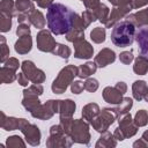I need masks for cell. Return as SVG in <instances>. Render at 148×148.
<instances>
[{
    "instance_id": "1",
    "label": "cell",
    "mask_w": 148,
    "mask_h": 148,
    "mask_svg": "<svg viewBox=\"0 0 148 148\" xmlns=\"http://www.w3.org/2000/svg\"><path fill=\"white\" fill-rule=\"evenodd\" d=\"M75 12L62 3L56 2L47 8L46 22L53 35H66L73 28Z\"/></svg>"
},
{
    "instance_id": "2",
    "label": "cell",
    "mask_w": 148,
    "mask_h": 148,
    "mask_svg": "<svg viewBox=\"0 0 148 148\" xmlns=\"http://www.w3.org/2000/svg\"><path fill=\"white\" fill-rule=\"evenodd\" d=\"M135 25L130 21L118 22L111 31V42L118 47L131 46L135 39Z\"/></svg>"
},
{
    "instance_id": "3",
    "label": "cell",
    "mask_w": 148,
    "mask_h": 148,
    "mask_svg": "<svg viewBox=\"0 0 148 148\" xmlns=\"http://www.w3.org/2000/svg\"><path fill=\"white\" fill-rule=\"evenodd\" d=\"M77 76V67L74 65H67L60 69L57 77L51 84V89L54 94H64L73 82L74 77Z\"/></svg>"
},
{
    "instance_id": "4",
    "label": "cell",
    "mask_w": 148,
    "mask_h": 148,
    "mask_svg": "<svg viewBox=\"0 0 148 148\" xmlns=\"http://www.w3.org/2000/svg\"><path fill=\"white\" fill-rule=\"evenodd\" d=\"M68 136L72 139L74 143L80 145H89L90 142V132H89V123L84 119H73Z\"/></svg>"
},
{
    "instance_id": "5",
    "label": "cell",
    "mask_w": 148,
    "mask_h": 148,
    "mask_svg": "<svg viewBox=\"0 0 148 148\" xmlns=\"http://www.w3.org/2000/svg\"><path fill=\"white\" fill-rule=\"evenodd\" d=\"M74 142L64 132L60 124L52 125L50 127V135L46 140V147L49 148H69Z\"/></svg>"
},
{
    "instance_id": "6",
    "label": "cell",
    "mask_w": 148,
    "mask_h": 148,
    "mask_svg": "<svg viewBox=\"0 0 148 148\" xmlns=\"http://www.w3.org/2000/svg\"><path fill=\"white\" fill-rule=\"evenodd\" d=\"M117 118H118V114H117L114 108H104L92 119L90 125L92 126V128L96 132L103 133V132L109 130V127L114 123V120Z\"/></svg>"
},
{
    "instance_id": "7",
    "label": "cell",
    "mask_w": 148,
    "mask_h": 148,
    "mask_svg": "<svg viewBox=\"0 0 148 148\" xmlns=\"http://www.w3.org/2000/svg\"><path fill=\"white\" fill-rule=\"evenodd\" d=\"M59 104H60V99H49L44 104H40L38 108L31 111L30 114L32 118L47 120L52 118L56 113H59Z\"/></svg>"
},
{
    "instance_id": "8",
    "label": "cell",
    "mask_w": 148,
    "mask_h": 148,
    "mask_svg": "<svg viewBox=\"0 0 148 148\" xmlns=\"http://www.w3.org/2000/svg\"><path fill=\"white\" fill-rule=\"evenodd\" d=\"M21 69L25 74V76L29 79V81L32 82V83H39V84H42L45 81V79H46L45 73L42 69L37 68L36 65L31 60H24V61H22Z\"/></svg>"
},
{
    "instance_id": "9",
    "label": "cell",
    "mask_w": 148,
    "mask_h": 148,
    "mask_svg": "<svg viewBox=\"0 0 148 148\" xmlns=\"http://www.w3.org/2000/svg\"><path fill=\"white\" fill-rule=\"evenodd\" d=\"M37 49L42 52H51L54 50L57 42L52 36V32L46 29H40L36 36Z\"/></svg>"
},
{
    "instance_id": "10",
    "label": "cell",
    "mask_w": 148,
    "mask_h": 148,
    "mask_svg": "<svg viewBox=\"0 0 148 148\" xmlns=\"http://www.w3.org/2000/svg\"><path fill=\"white\" fill-rule=\"evenodd\" d=\"M118 127L123 132L125 139L134 136L138 133V130H139V127L134 124L133 118H132L130 112H126L124 114L118 116Z\"/></svg>"
},
{
    "instance_id": "11",
    "label": "cell",
    "mask_w": 148,
    "mask_h": 148,
    "mask_svg": "<svg viewBox=\"0 0 148 148\" xmlns=\"http://www.w3.org/2000/svg\"><path fill=\"white\" fill-rule=\"evenodd\" d=\"M20 131H21L22 134L24 135V139H25V141L28 142V145L36 147V146H38V145L40 143L42 133H40L39 128L37 127V125L27 121V123L22 126V128H21Z\"/></svg>"
},
{
    "instance_id": "12",
    "label": "cell",
    "mask_w": 148,
    "mask_h": 148,
    "mask_svg": "<svg viewBox=\"0 0 148 148\" xmlns=\"http://www.w3.org/2000/svg\"><path fill=\"white\" fill-rule=\"evenodd\" d=\"M132 10L130 3H126V5H123V6H117V7H113L110 12V15H109V18L105 23V28H113L118 22H120L121 18L126 17L130 12Z\"/></svg>"
},
{
    "instance_id": "13",
    "label": "cell",
    "mask_w": 148,
    "mask_h": 148,
    "mask_svg": "<svg viewBox=\"0 0 148 148\" xmlns=\"http://www.w3.org/2000/svg\"><path fill=\"white\" fill-rule=\"evenodd\" d=\"M74 45V57L77 59H90L94 56L92 45L84 38L73 43Z\"/></svg>"
},
{
    "instance_id": "14",
    "label": "cell",
    "mask_w": 148,
    "mask_h": 148,
    "mask_svg": "<svg viewBox=\"0 0 148 148\" xmlns=\"http://www.w3.org/2000/svg\"><path fill=\"white\" fill-rule=\"evenodd\" d=\"M28 120L24 118H16V117H7L3 111H1V128L5 131H15L21 130L22 126Z\"/></svg>"
},
{
    "instance_id": "15",
    "label": "cell",
    "mask_w": 148,
    "mask_h": 148,
    "mask_svg": "<svg viewBox=\"0 0 148 148\" xmlns=\"http://www.w3.org/2000/svg\"><path fill=\"white\" fill-rule=\"evenodd\" d=\"M114 60H116V53H114L113 50H111L109 47L102 49L97 53V56L95 57V59H94V61L96 62L97 67H99V68L106 67L108 65L114 62Z\"/></svg>"
},
{
    "instance_id": "16",
    "label": "cell",
    "mask_w": 148,
    "mask_h": 148,
    "mask_svg": "<svg viewBox=\"0 0 148 148\" xmlns=\"http://www.w3.org/2000/svg\"><path fill=\"white\" fill-rule=\"evenodd\" d=\"M123 95H124V94H121L116 87H110V86L105 87V88L103 89V92H102L103 99H104L106 103L112 104V105L119 104V103L123 101V98H124Z\"/></svg>"
},
{
    "instance_id": "17",
    "label": "cell",
    "mask_w": 148,
    "mask_h": 148,
    "mask_svg": "<svg viewBox=\"0 0 148 148\" xmlns=\"http://www.w3.org/2000/svg\"><path fill=\"white\" fill-rule=\"evenodd\" d=\"M125 20L133 23L135 25V28L146 27V25H148V8L141 9V10L133 13V14H128L125 17Z\"/></svg>"
},
{
    "instance_id": "18",
    "label": "cell",
    "mask_w": 148,
    "mask_h": 148,
    "mask_svg": "<svg viewBox=\"0 0 148 148\" xmlns=\"http://www.w3.org/2000/svg\"><path fill=\"white\" fill-rule=\"evenodd\" d=\"M135 40L142 56L148 58V27H142L135 34Z\"/></svg>"
},
{
    "instance_id": "19",
    "label": "cell",
    "mask_w": 148,
    "mask_h": 148,
    "mask_svg": "<svg viewBox=\"0 0 148 148\" xmlns=\"http://www.w3.org/2000/svg\"><path fill=\"white\" fill-rule=\"evenodd\" d=\"M32 49V38L30 35H25L22 37H18V39L15 42L14 50L18 54H27Z\"/></svg>"
},
{
    "instance_id": "20",
    "label": "cell",
    "mask_w": 148,
    "mask_h": 148,
    "mask_svg": "<svg viewBox=\"0 0 148 148\" xmlns=\"http://www.w3.org/2000/svg\"><path fill=\"white\" fill-rule=\"evenodd\" d=\"M75 110H76V104H75L74 101H72L69 98L60 99V104H59V116H60V118L73 117Z\"/></svg>"
},
{
    "instance_id": "21",
    "label": "cell",
    "mask_w": 148,
    "mask_h": 148,
    "mask_svg": "<svg viewBox=\"0 0 148 148\" xmlns=\"http://www.w3.org/2000/svg\"><path fill=\"white\" fill-rule=\"evenodd\" d=\"M23 92V99H22V105H23V108L27 110V111H29V112H31V111H34L36 108H38L42 103H40V101H39V96L38 95H35V94H31V92H27V91H22Z\"/></svg>"
},
{
    "instance_id": "22",
    "label": "cell",
    "mask_w": 148,
    "mask_h": 148,
    "mask_svg": "<svg viewBox=\"0 0 148 148\" xmlns=\"http://www.w3.org/2000/svg\"><path fill=\"white\" fill-rule=\"evenodd\" d=\"M116 146H117V140L114 139L113 133L111 134L109 131L101 133V136L95 145L96 148H112Z\"/></svg>"
},
{
    "instance_id": "23",
    "label": "cell",
    "mask_w": 148,
    "mask_h": 148,
    "mask_svg": "<svg viewBox=\"0 0 148 148\" xmlns=\"http://www.w3.org/2000/svg\"><path fill=\"white\" fill-rule=\"evenodd\" d=\"M148 91V84L146 81L143 80H136L133 82L132 84V94H133V97L134 99L136 101H142L146 92Z\"/></svg>"
},
{
    "instance_id": "24",
    "label": "cell",
    "mask_w": 148,
    "mask_h": 148,
    "mask_svg": "<svg viewBox=\"0 0 148 148\" xmlns=\"http://www.w3.org/2000/svg\"><path fill=\"white\" fill-rule=\"evenodd\" d=\"M99 111H101V109H99L98 104H96V103H88V104H86L82 108L81 114H82V118L86 121L91 123L92 119L99 113Z\"/></svg>"
},
{
    "instance_id": "25",
    "label": "cell",
    "mask_w": 148,
    "mask_h": 148,
    "mask_svg": "<svg viewBox=\"0 0 148 148\" xmlns=\"http://www.w3.org/2000/svg\"><path fill=\"white\" fill-rule=\"evenodd\" d=\"M97 71V65L94 61H87L83 65H80L77 67V76L80 79H87L90 77V75L95 74V72Z\"/></svg>"
},
{
    "instance_id": "26",
    "label": "cell",
    "mask_w": 148,
    "mask_h": 148,
    "mask_svg": "<svg viewBox=\"0 0 148 148\" xmlns=\"http://www.w3.org/2000/svg\"><path fill=\"white\" fill-rule=\"evenodd\" d=\"M133 72L138 75H145L148 73V58L145 56H139L134 60Z\"/></svg>"
},
{
    "instance_id": "27",
    "label": "cell",
    "mask_w": 148,
    "mask_h": 148,
    "mask_svg": "<svg viewBox=\"0 0 148 148\" xmlns=\"http://www.w3.org/2000/svg\"><path fill=\"white\" fill-rule=\"evenodd\" d=\"M29 18H30V23L37 28V29H44L45 27V17H44V14L40 12V10H37L36 8L29 14Z\"/></svg>"
},
{
    "instance_id": "28",
    "label": "cell",
    "mask_w": 148,
    "mask_h": 148,
    "mask_svg": "<svg viewBox=\"0 0 148 148\" xmlns=\"http://www.w3.org/2000/svg\"><path fill=\"white\" fill-rule=\"evenodd\" d=\"M0 79H1L2 83H13L15 80H17L16 71L3 65L0 68Z\"/></svg>"
},
{
    "instance_id": "29",
    "label": "cell",
    "mask_w": 148,
    "mask_h": 148,
    "mask_svg": "<svg viewBox=\"0 0 148 148\" xmlns=\"http://www.w3.org/2000/svg\"><path fill=\"white\" fill-rule=\"evenodd\" d=\"M94 13H95V15H96V18H97L102 24L105 25V23H106V21H108V18H109V15H110V9H109V7H108L106 5H104V3L101 2V3L94 9Z\"/></svg>"
},
{
    "instance_id": "30",
    "label": "cell",
    "mask_w": 148,
    "mask_h": 148,
    "mask_svg": "<svg viewBox=\"0 0 148 148\" xmlns=\"http://www.w3.org/2000/svg\"><path fill=\"white\" fill-rule=\"evenodd\" d=\"M15 8H16V12L18 14H21V13L30 14L35 9V5H34L32 0H16L15 1Z\"/></svg>"
},
{
    "instance_id": "31",
    "label": "cell",
    "mask_w": 148,
    "mask_h": 148,
    "mask_svg": "<svg viewBox=\"0 0 148 148\" xmlns=\"http://www.w3.org/2000/svg\"><path fill=\"white\" fill-rule=\"evenodd\" d=\"M105 37H106V31H105V28L103 27H96L90 32V38L96 44L103 43L105 40Z\"/></svg>"
},
{
    "instance_id": "32",
    "label": "cell",
    "mask_w": 148,
    "mask_h": 148,
    "mask_svg": "<svg viewBox=\"0 0 148 148\" xmlns=\"http://www.w3.org/2000/svg\"><path fill=\"white\" fill-rule=\"evenodd\" d=\"M132 106H133V99L130 98V97H124L123 101L119 104H117V106L114 108V110H116L117 114L120 116V114H124L126 112H130V110L132 109Z\"/></svg>"
},
{
    "instance_id": "33",
    "label": "cell",
    "mask_w": 148,
    "mask_h": 148,
    "mask_svg": "<svg viewBox=\"0 0 148 148\" xmlns=\"http://www.w3.org/2000/svg\"><path fill=\"white\" fill-rule=\"evenodd\" d=\"M52 54H54V56H59L60 58L67 60V59L69 58V56L72 54V50H71L69 46H67V45H65V44L57 43L54 50L52 51Z\"/></svg>"
},
{
    "instance_id": "34",
    "label": "cell",
    "mask_w": 148,
    "mask_h": 148,
    "mask_svg": "<svg viewBox=\"0 0 148 148\" xmlns=\"http://www.w3.org/2000/svg\"><path fill=\"white\" fill-rule=\"evenodd\" d=\"M0 12H5L9 14L10 16H17L18 13L15 8V1L14 0H1L0 2Z\"/></svg>"
},
{
    "instance_id": "35",
    "label": "cell",
    "mask_w": 148,
    "mask_h": 148,
    "mask_svg": "<svg viewBox=\"0 0 148 148\" xmlns=\"http://www.w3.org/2000/svg\"><path fill=\"white\" fill-rule=\"evenodd\" d=\"M12 17L5 12H0V31L8 32L12 29Z\"/></svg>"
},
{
    "instance_id": "36",
    "label": "cell",
    "mask_w": 148,
    "mask_h": 148,
    "mask_svg": "<svg viewBox=\"0 0 148 148\" xmlns=\"http://www.w3.org/2000/svg\"><path fill=\"white\" fill-rule=\"evenodd\" d=\"M6 146L8 148H25V142L20 135H10L6 140Z\"/></svg>"
},
{
    "instance_id": "37",
    "label": "cell",
    "mask_w": 148,
    "mask_h": 148,
    "mask_svg": "<svg viewBox=\"0 0 148 148\" xmlns=\"http://www.w3.org/2000/svg\"><path fill=\"white\" fill-rule=\"evenodd\" d=\"M133 121L134 124L138 126V127H143L148 124V112L146 110H139L134 118H133Z\"/></svg>"
},
{
    "instance_id": "38",
    "label": "cell",
    "mask_w": 148,
    "mask_h": 148,
    "mask_svg": "<svg viewBox=\"0 0 148 148\" xmlns=\"http://www.w3.org/2000/svg\"><path fill=\"white\" fill-rule=\"evenodd\" d=\"M66 39L71 43H74L76 40H80L82 38H84V30H80V29H74L72 28L66 35H65Z\"/></svg>"
},
{
    "instance_id": "39",
    "label": "cell",
    "mask_w": 148,
    "mask_h": 148,
    "mask_svg": "<svg viewBox=\"0 0 148 148\" xmlns=\"http://www.w3.org/2000/svg\"><path fill=\"white\" fill-rule=\"evenodd\" d=\"M0 50H1V54H0V61L2 62V64H5L6 62V60L7 59H9L10 57V52H9V47L7 46V44H6V38H5V36H0Z\"/></svg>"
},
{
    "instance_id": "40",
    "label": "cell",
    "mask_w": 148,
    "mask_h": 148,
    "mask_svg": "<svg viewBox=\"0 0 148 148\" xmlns=\"http://www.w3.org/2000/svg\"><path fill=\"white\" fill-rule=\"evenodd\" d=\"M81 16H82V20H83V22H84V25H86V28H88L92 22H95L97 18H96V15H95V13H94V10H90V9H86L82 14H81Z\"/></svg>"
},
{
    "instance_id": "41",
    "label": "cell",
    "mask_w": 148,
    "mask_h": 148,
    "mask_svg": "<svg viewBox=\"0 0 148 148\" xmlns=\"http://www.w3.org/2000/svg\"><path fill=\"white\" fill-rule=\"evenodd\" d=\"M99 87V83L94 77H87L84 81V89L89 92H95Z\"/></svg>"
},
{
    "instance_id": "42",
    "label": "cell",
    "mask_w": 148,
    "mask_h": 148,
    "mask_svg": "<svg viewBox=\"0 0 148 148\" xmlns=\"http://www.w3.org/2000/svg\"><path fill=\"white\" fill-rule=\"evenodd\" d=\"M119 60L120 62H123L124 65H130L133 60H134V56L132 53V51H123L119 54Z\"/></svg>"
},
{
    "instance_id": "43",
    "label": "cell",
    "mask_w": 148,
    "mask_h": 148,
    "mask_svg": "<svg viewBox=\"0 0 148 148\" xmlns=\"http://www.w3.org/2000/svg\"><path fill=\"white\" fill-rule=\"evenodd\" d=\"M84 90V82H82L81 80H77V81H73L71 83V91L75 95H79L81 94L82 91Z\"/></svg>"
},
{
    "instance_id": "44",
    "label": "cell",
    "mask_w": 148,
    "mask_h": 148,
    "mask_svg": "<svg viewBox=\"0 0 148 148\" xmlns=\"http://www.w3.org/2000/svg\"><path fill=\"white\" fill-rule=\"evenodd\" d=\"M24 91L40 96V95H43V92H44V88H43V86L39 84V83H32L31 86H29L28 88H25Z\"/></svg>"
},
{
    "instance_id": "45",
    "label": "cell",
    "mask_w": 148,
    "mask_h": 148,
    "mask_svg": "<svg viewBox=\"0 0 148 148\" xmlns=\"http://www.w3.org/2000/svg\"><path fill=\"white\" fill-rule=\"evenodd\" d=\"M31 34V30H30V25L29 24H18L17 29H16V35L17 37H22V36H25V35H30Z\"/></svg>"
},
{
    "instance_id": "46",
    "label": "cell",
    "mask_w": 148,
    "mask_h": 148,
    "mask_svg": "<svg viewBox=\"0 0 148 148\" xmlns=\"http://www.w3.org/2000/svg\"><path fill=\"white\" fill-rule=\"evenodd\" d=\"M73 28L74 29H80V30H84L86 29V25H84V22L82 20V16L79 15L77 13H75V16H74V20H73Z\"/></svg>"
},
{
    "instance_id": "47",
    "label": "cell",
    "mask_w": 148,
    "mask_h": 148,
    "mask_svg": "<svg viewBox=\"0 0 148 148\" xmlns=\"http://www.w3.org/2000/svg\"><path fill=\"white\" fill-rule=\"evenodd\" d=\"M3 65L7 66V67H9V68H12V69H14V71H17L18 67L21 66L20 62H18V60L16 58H14V57H10L9 59H7Z\"/></svg>"
},
{
    "instance_id": "48",
    "label": "cell",
    "mask_w": 148,
    "mask_h": 148,
    "mask_svg": "<svg viewBox=\"0 0 148 148\" xmlns=\"http://www.w3.org/2000/svg\"><path fill=\"white\" fill-rule=\"evenodd\" d=\"M128 3L132 9H139L148 5V0H128Z\"/></svg>"
},
{
    "instance_id": "49",
    "label": "cell",
    "mask_w": 148,
    "mask_h": 148,
    "mask_svg": "<svg viewBox=\"0 0 148 148\" xmlns=\"http://www.w3.org/2000/svg\"><path fill=\"white\" fill-rule=\"evenodd\" d=\"M82 2H83V5H84L86 9H90V10H94V9L101 3L99 0H83Z\"/></svg>"
},
{
    "instance_id": "50",
    "label": "cell",
    "mask_w": 148,
    "mask_h": 148,
    "mask_svg": "<svg viewBox=\"0 0 148 148\" xmlns=\"http://www.w3.org/2000/svg\"><path fill=\"white\" fill-rule=\"evenodd\" d=\"M17 82H18V84H21L22 87H28V84H29V79L25 76V74H24L23 72H21V73L17 74Z\"/></svg>"
},
{
    "instance_id": "51",
    "label": "cell",
    "mask_w": 148,
    "mask_h": 148,
    "mask_svg": "<svg viewBox=\"0 0 148 148\" xmlns=\"http://www.w3.org/2000/svg\"><path fill=\"white\" fill-rule=\"evenodd\" d=\"M17 21H18V24L23 23V24H31L30 23V18H29V14H25V13H21L17 15Z\"/></svg>"
},
{
    "instance_id": "52",
    "label": "cell",
    "mask_w": 148,
    "mask_h": 148,
    "mask_svg": "<svg viewBox=\"0 0 148 148\" xmlns=\"http://www.w3.org/2000/svg\"><path fill=\"white\" fill-rule=\"evenodd\" d=\"M32 1H35L37 3V6L40 8H49L51 5L54 3L53 0H32Z\"/></svg>"
},
{
    "instance_id": "53",
    "label": "cell",
    "mask_w": 148,
    "mask_h": 148,
    "mask_svg": "<svg viewBox=\"0 0 148 148\" xmlns=\"http://www.w3.org/2000/svg\"><path fill=\"white\" fill-rule=\"evenodd\" d=\"M121 94H125L126 91H127V84L125 83V82H123V81H119V82H117L116 83V86H114Z\"/></svg>"
},
{
    "instance_id": "54",
    "label": "cell",
    "mask_w": 148,
    "mask_h": 148,
    "mask_svg": "<svg viewBox=\"0 0 148 148\" xmlns=\"http://www.w3.org/2000/svg\"><path fill=\"white\" fill-rule=\"evenodd\" d=\"M113 136H114V139H116L117 141H123V140H125V136H124V134H123V132L120 131L119 127H117V128L114 130Z\"/></svg>"
},
{
    "instance_id": "55",
    "label": "cell",
    "mask_w": 148,
    "mask_h": 148,
    "mask_svg": "<svg viewBox=\"0 0 148 148\" xmlns=\"http://www.w3.org/2000/svg\"><path fill=\"white\" fill-rule=\"evenodd\" d=\"M133 147L134 148H142V147H148V142H146L142 138L141 139H139V140H136L134 143H133Z\"/></svg>"
},
{
    "instance_id": "56",
    "label": "cell",
    "mask_w": 148,
    "mask_h": 148,
    "mask_svg": "<svg viewBox=\"0 0 148 148\" xmlns=\"http://www.w3.org/2000/svg\"><path fill=\"white\" fill-rule=\"evenodd\" d=\"M109 2H111V5L113 7H117V6H123V5H126L128 3V0H108Z\"/></svg>"
},
{
    "instance_id": "57",
    "label": "cell",
    "mask_w": 148,
    "mask_h": 148,
    "mask_svg": "<svg viewBox=\"0 0 148 148\" xmlns=\"http://www.w3.org/2000/svg\"><path fill=\"white\" fill-rule=\"evenodd\" d=\"M146 142H148V130L147 131H145L143 133H142V136H141Z\"/></svg>"
},
{
    "instance_id": "58",
    "label": "cell",
    "mask_w": 148,
    "mask_h": 148,
    "mask_svg": "<svg viewBox=\"0 0 148 148\" xmlns=\"http://www.w3.org/2000/svg\"><path fill=\"white\" fill-rule=\"evenodd\" d=\"M143 99H145L146 102H148V91L146 92V95H145V97H143Z\"/></svg>"
},
{
    "instance_id": "59",
    "label": "cell",
    "mask_w": 148,
    "mask_h": 148,
    "mask_svg": "<svg viewBox=\"0 0 148 148\" xmlns=\"http://www.w3.org/2000/svg\"><path fill=\"white\" fill-rule=\"evenodd\" d=\"M81 1H83V0H81Z\"/></svg>"
}]
</instances>
